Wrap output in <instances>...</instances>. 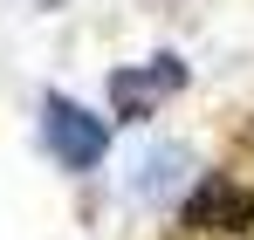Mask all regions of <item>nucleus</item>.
Instances as JSON below:
<instances>
[{
  "mask_svg": "<svg viewBox=\"0 0 254 240\" xmlns=\"http://www.w3.org/2000/svg\"><path fill=\"white\" fill-rule=\"evenodd\" d=\"M248 220H254V192L227 185L220 172L199 179V185H192V199H186V227H192V234H241Z\"/></svg>",
  "mask_w": 254,
  "mask_h": 240,
  "instance_id": "7ed1b4c3",
  "label": "nucleus"
},
{
  "mask_svg": "<svg viewBox=\"0 0 254 240\" xmlns=\"http://www.w3.org/2000/svg\"><path fill=\"white\" fill-rule=\"evenodd\" d=\"M179 82H186V69H179L172 55L144 62V69H117V76H110V110H117L124 123H137V117H151Z\"/></svg>",
  "mask_w": 254,
  "mask_h": 240,
  "instance_id": "f03ea898",
  "label": "nucleus"
},
{
  "mask_svg": "<svg viewBox=\"0 0 254 240\" xmlns=\"http://www.w3.org/2000/svg\"><path fill=\"white\" fill-rule=\"evenodd\" d=\"M179 165H186L179 151H165V158H144V179H137V185L158 199V192H172V172H179Z\"/></svg>",
  "mask_w": 254,
  "mask_h": 240,
  "instance_id": "20e7f679",
  "label": "nucleus"
},
{
  "mask_svg": "<svg viewBox=\"0 0 254 240\" xmlns=\"http://www.w3.org/2000/svg\"><path fill=\"white\" fill-rule=\"evenodd\" d=\"M42 130H48V151L69 165V172H89V165H103V151H110V123L89 117L83 103H69V96H48L42 103Z\"/></svg>",
  "mask_w": 254,
  "mask_h": 240,
  "instance_id": "f257e3e1",
  "label": "nucleus"
}]
</instances>
